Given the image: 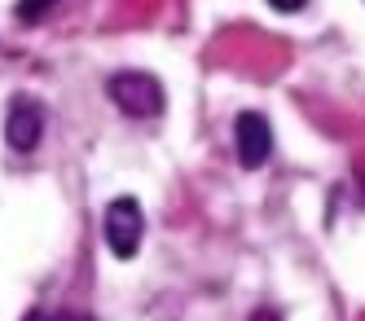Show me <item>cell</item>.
Segmentation results:
<instances>
[{
    "label": "cell",
    "mask_w": 365,
    "mask_h": 321,
    "mask_svg": "<svg viewBox=\"0 0 365 321\" xmlns=\"http://www.w3.org/2000/svg\"><path fill=\"white\" fill-rule=\"evenodd\" d=\"M233 146H238V163L242 168H264L269 163V154H273V128L264 115H255V111H242L238 123H233Z\"/></svg>",
    "instance_id": "3957f363"
},
{
    "label": "cell",
    "mask_w": 365,
    "mask_h": 321,
    "mask_svg": "<svg viewBox=\"0 0 365 321\" xmlns=\"http://www.w3.org/2000/svg\"><path fill=\"white\" fill-rule=\"evenodd\" d=\"M40 137H44V111H40V101L18 97L9 106V115H5V141H9V150L31 154L40 146Z\"/></svg>",
    "instance_id": "277c9868"
},
{
    "label": "cell",
    "mask_w": 365,
    "mask_h": 321,
    "mask_svg": "<svg viewBox=\"0 0 365 321\" xmlns=\"http://www.w3.org/2000/svg\"><path fill=\"white\" fill-rule=\"evenodd\" d=\"M48 5H58V0H22V5H18V18H27V22H36Z\"/></svg>",
    "instance_id": "5b68a950"
},
{
    "label": "cell",
    "mask_w": 365,
    "mask_h": 321,
    "mask_svg": "<svg viewBox=\"0 0 365 321\" xmlns=\"http://www.w3.org/2000/svg\"><path fill=\"white\" fill-rule=\"evenodd\" d=\"M106 93H110V101L119 106V111L133 115V119H154L163 111V84L150 71H119V75H110Z\"/></svg>",
    "instance_id": "6da1fadb"
},
{
    "label": "cell",
    "mask_w": 365,
    "mask_h": 321,
    "mask_svg": "<svg viewBox=\"0 0 365 321\" xmlns=\"http://www.w3.org/2000/svg\"><path fill=\"white\" fill-rule=\"evenodd\" d=\"M141 238H145V216H141V203L137 198H115L106 207V243L119 260H133L141 251Z\"/></svg>",
    "instance_id": "7a4b0ae2"
},
{
    "label": "cell",
    "mask_w": 365,
    "mask_h": 321,
    "mask_svg": "<svg viewBox=\"0 0 365 321\" xmlns=\"http://www.w3.org/2000/svg\"><path fill=\"white\" fill-rule=\"evenodd\" d=\"M48 321H71V317H66V312H58V317H48Z\"/></svg>",
    "instance_id": "52a82bcc"
},
{
    "label": "cell",
    "mask_w": 365,
    "mask_h": 321,
    "mask_svg": "<svg viewBox=\"0 0 365 321\" xmlns=\"http://www.w3.org/2000/svg\"><path fill=\"white\" fill-rule=\"evenodd\" d=\"M269 5H273V9H282V14H299L308 0H269Z\"/></svg>",
    "instance_id": "8992f818"
}]
</instances>
